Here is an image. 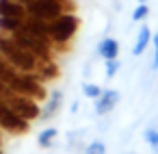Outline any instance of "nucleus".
I'll return each mask as SVG.
<instances>
[{
  "label": "nucleus",
  "mask_w": 158,
  "mask_h": 154,
  "mask_svg": "<svg viewBox=\"0 0 158 154\" xmlns=\"http://www.w3.org/2000/svg\"><path fill=\"white\" fill-rule=\"evenodd\" d=\"M0 54H2L18 72H24V74H35L37 72L39 59L35 54H31L26 48H22L9 33H2V31H0Z\"/></svg>",
  "instance_id": "1"
},
{
  "label": "nucleus",
  "mask_w": 158,
  "mask_h": 154,
  "mask_svg": "<svg viewBox=\"0 0 158 154\" xmlns=\"http://www.w3.org/2000/svg\"><path fill=\"white\" fill-rule=\"evenodd\" d=\"M18 2L31 18H37L41 22H52L61 13H74L76 9L74 0H18Z\"/></svg>",
  "instance_id": "2"
},
{
  "label": "nucleus",
  "mask_w": 158,
  "mask_h": 154,
  "mask_svg": "<svg viewBox=\"0 0 158 154\" xmlns=\"http://www.w3.org/2000/svg\"><path fill=\"white\" fill-rule=\"evenodd\" d=\"M78 26H80V20L76 13H61L56 20L48 22V33L54 44V52H65V48L78 33Z\"/></svg>",
  "instance_id": "3"
},
{
  "label": "nucleus",
  "mask_w": 158,
  "mask_h": 154,
  "mask_svg": "<svg viewBox=\"0 0 158 154\" xmlns=\"http://www.w3.org/2000/svg\"><path fill=\"white\" fill-rule=\"evenodd\" d=\"M11 111H15L20 117H24L26 122H35V119H39V115H41V106H39V102L35 100V98H28V96H22V93H11L9 98H5L2 100Z\"/></svg>",
  "instance_id": "4"
},
{
  "label": "nucleus",
  "mask_w": 158,
  "mask_h": 154,
  "mask_svg": "<svg viewBox=\"0 0 158 154\" xmlns=\"http://www.w3.org/2000/svg\"><path fill=\"white\" fill-rule=\"evenodd\" d=\"M0 128L11 135H26L31 130V122H26L15 111H11L5 102H0Z\"/></svg>",
  "instance_id": "5"
},
{
  "label": "nucleus",
  "mask_w": 158,
  "mask_h": 154,
  "mask_svg": "<svg viewBox=\"0 0 158 154\" xmlns=\"http://www.w3.org/2000/svg\"><path fill=\"white\" fill-rule=\"evenodd\" d=\"M119 91L117 89H102L100 98H95V115H108L119 104Z\"/></svg>",
  "instance_id": "6"
},
{
  "label": "nucleus",
  "mask_w": 158,
  "mask_h": 154,
  "mask_svg": "<svg viewBox=\"0 0 158 154\" xmlns=\"http://www.w3.org/2000/svg\"><path fill=\"white\" fill-rule=\"evenodd\" d=\"M61 104H63V93H61V91H52V93L46 98V104L41 106L39 119H50V117H54V115L61 111Z\"/></svg>",
  "instance_id": "7"
},
{
  "label": "nucleus",
  "mask_w": 158,
  "mask_h": 154,
  "mask_svg": "<svg viewBox=\"0 0 158 154\" xmlns=\"http://www.w3.org/2000/svg\"><path fill=\"white\" fill-rule=\"evenodd\" d=\"M0 15L5 18H18L24 22V18L28 15L26 9L18 2V0H0Z\"/></svg>",
  "instance_id": "8"
},
{
  "label": "nucleus",
  "mask_w": 158,
  "mask_h": 154,
  "mask_svg": "<svg viewBox=\"0 0 158 154\" xmlns=\"http://www.w3.org/2000/svg\"><path fill=\"white\" fill-rule=\"evenodd\" d=\"M98 54L108 61V59H117L119 57V41L115 37H104L100 44H98Z\"/></svg>",
  "instance_id": "9"
},
{
  "label": "nucleus",
  "mask_w": 158,
  "mask_h": 154,
  "mask_svg": "<svg viewBox=\"0 0 158 154\" xmlns=\"http://www.w3.org/2000/svg\"><path fill=\"white\" fill-rule=\"evenodd\" d=\"M149 44H152V31H149V26H147V24H143V26L139 28V35H136L134 48H132V54H134V57H141Z\"/></svg>",
  "instance_id": "10"
},
{
  "label": "nucleus",
  "mask_w": 158,
  "mask_h": 154,
  "mask_svg": "<svg viewBox=\"0 0 158 154\" xmlns=\"http://www.w3.org/2000/svg\"><path fill=\"white\" fill-rule=\"evenodd\" d=\"M35 74H37V78L44 80V83H46V80H54V78L59 76V65L54 63V59H52V61H39Z\"/></svg>",
  "instance_id": "11"
},
{
  "label": "nucleus",
  "mask_w": 158,
  "mask_h": 154,
  "mask_svg": "<svg viewBox=\"0 0 158 154\" xmlns=\"http://www.w3.org/2000/svg\"><path fill=\"white\" fill-rule=\"evenodd\" d=\"M59 137V130L56 128H44L41 132H39V137H37V143L41 145V148H50L52 143H54V139Z\"/></svg>",
  "instance_id": "12"
},
{
  "label": "nucleus",
  "mask_w": 158,
  "mask_h": 154,
  "mask_svg": "<svg viewBox=\"0 0 158 154\" xmlns=\"http://www.w3.org/2000/svg\"><path fill=\"white\" fill-rule=\"evenodd\" d=\"M20 26H22V20L0 15V31H2V33H13V31H18Z\"/></svg>",
  "instance_id": "13"
},
{
  "label": "nucleus",
  "mask_w": 158,
  "mask_h": 154,
  "mask_svg": "<svg viewBox=\"0 0 158 154\" xmlns=\"http://www.w3.org/2000/svg\"><path fill=\"white\" fill-rule=\"evenodd\" d=\"M143 139H145V143H147L154 152H158V130H156V128H145V130H143Z\"/></svg>",
  "instance_id": "14"
},
{
  "label": "nucleus",
  "mask_w": 158,
  "mask_h": 154,
  "mask_svg": "<svg viewBox=\"0 0 158 154\" xmlns=\"http://www.w3.org/2000/svg\"><path fill=\"white\" fill-rule=\"evenodd\" d=\"M147 15H149V7H147V2H139V7L132 11V22H145Z\"/></svg>",
  "instance_id": "15"
},
{
  "label": "nucleus",
  "mask_w": 158,
  "mask_h": 154,
  "mask_svg": "<svg viewBox=\"0 0 158 154\" xmlns=\"http://www.w3.org/2000/svg\"><path fill=\"white\" fill-rule=\"evenodd\" d=\"M82 93H85V98L95 100V98H100L102 87H100V85H95V83H85V85H82Z\"/></svg>",
  "instance_id": "16"
},
{
  "label": "nucleus",
  "mask_w": 158,
  "mask_h": 154,
  "mask_svg": "<svg viewBox=\"0 0 158 154\" xmlns=\"http://www.w3.org/2000/svg\"><path fill=\"white\" fill-rule=\"evenodd\" d=\"M119 67H121L119 59H108V61L104 63V74H106V78H113V76H117Z\"/></svg>",
  "instance_id": "17"
},
{
  "label": "nucleus",
  "mask_w": 158,
  "mask_h": 154,
  "mask_svg": "<svg viewBox=\"0 0 158 154\" xmlns=\"http://www.w3.org/2000/svg\"><path fill=\"white\" fill-rule=\"evenodd\" d=\"M85 154H106L104 141H91V143L85 148Z\"/></svg>",
  "instance_id": "18"
},
{
  "label": "nucleus",
  "mask_w": 158,
  "mask_h": 154,
  "mask_svg": "<svg viewBox=\"0 0 158 154\" xmlns=\"http://www.w3.org/2000/svg\"><path fill=\"white\" fill-rule=\"evenodd\" d=\"M152 46H154V61H152V70H158V31L152 35Z\"/></svg>",
  "instance_id": "19"
},
{
  "label": "nucleus",
  "mask_w": 158,
  "mask_h": 154,
  "mask_svg": "<svg viewBox=\"0 0 158 154\" xmlns=\"http://www.w3.org/2000/svg\"><path fill=\"white\" fill-rule=\"evenodd\" d=\"M139 2H147V0H139Z\"/></svg>",
  "instance_id": "20"
},
{
  "label": "nucleus",
  "mask_w": 158,
  "mask_h": 154,
  "mask_svg": "<svg viewBox=\"0 0 158 154\" xmlns=\"http://www.w3.org/2000/svg\"><path fill=\"white\" fill-rule=\"evenodd\" d=\"M0 143H2V137H0Z\"/></svg>",
  "instance_id": "21"
},
{
  "label": "nucleus",
  "mask_w": 158,
  "mask_h": 154,
  "mask_svg": "<svg viewBox=\"0 0 158 154\" xmlns=\"http://www.w3.org/2000/svg\"><path fill=\"white\" fill-rule=\"evenodd\" d=\"M0 154H2V150H0Z\"/></svg>",
  "instance_id": "22"
}]
</instances>
